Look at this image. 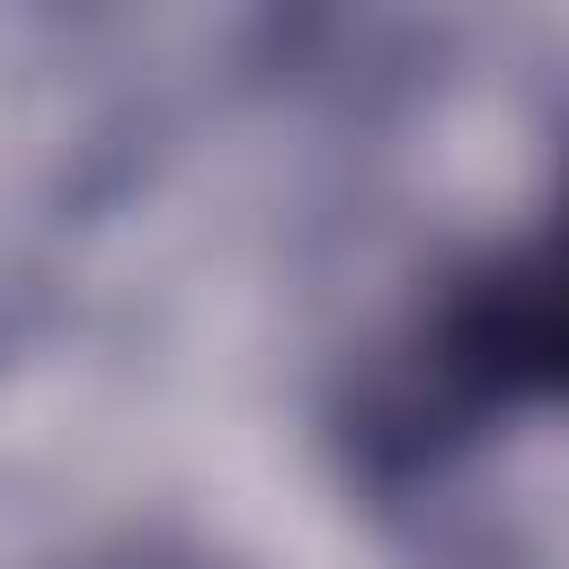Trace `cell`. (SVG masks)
<instances>
[{"label": "cell", "mask_w": 569, "mask_h": 569, "mask_svg": "<svg viewBox=\"0 0 569 569\" xmlns=\"http://www.w3.org/2000/svg\"><path fill=\"white\" fill-rule=\"evenodd\" d=\"M427 382H436L445 418L489 409V400L569 391V204L533 249L480 267L445 302V320L427 338Z\"/></svg>", "instance_id": "cell-1"}]
</instances>
